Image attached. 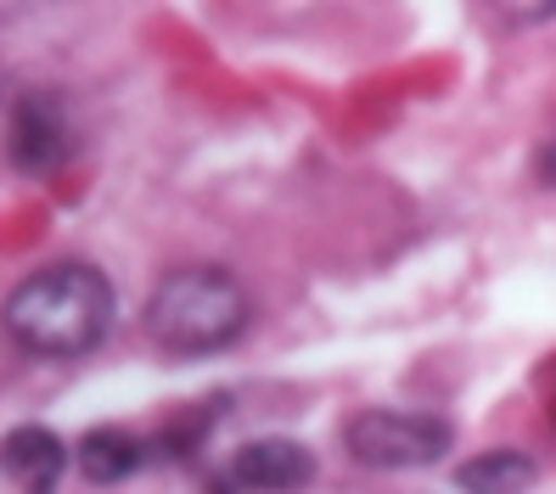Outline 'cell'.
Returning a JSON list of instances; mask_svg holds the SVG:
<instances>
[{"instance_id":"6da1fadb","label":"cell","mask_w":556,"mask_h":494,"mask_svg":"<svg viewBox=\"0 0 556 494\" xmlns=\"http://www.w3.org/2000/svg\"><path fill=\"white\" fill-rule=\"evenodd\" d=\"M113 315H118V292L108 270L85 265V258H56V265L23 276L7 292V309H0L7 332L28 354H46V359L90 354L113 332Z\"/></svg>"},{"instance_id":"7a4b0ae2","label":"cell","mask_w":556,"mask_h":494,"mask_svg":"<svg viewBox=\"0 0 556 494\" xmlns=\"http://www.w3.org/2000/svg\"><path fill=\"white\" fill-rule=\"evenodd\" d=\"M248 287L219 270V265H180V270H163L157 287L147 292V343L175 354V359H198V354H219L231 349L248 332Z\"/></svg>"},{"instance_id":"3957f363","label":"cell","mask_w":556,"mask_h":494,"mask_svg":"<svg viewBox=\"0 0 556 494\" xmlns=\"http://www.w3.org/2000/svg\"><path fill=\"white\" fill-rule=\"evenodd\" d=\"M343 449L359 467L377 472H410L439 467L455 449V421L439 410H400V405H366L343 421Z\"/></svg>"},{"instance_id":"277c9868","label":"cell","mask_w":556,"mask_h":494,"mask_svg":"<svg viewBox=\"0 0 556 494\" xmlns=\"http://www.w3.org/2000/svg\"><path fill=\"white\" fill-rule=\"evenodd\" d=\"M68 152H74V124H68V113H62L56 96L51 90L17 96L12 129H7V157L17 163V169L40 175V169H56Z\"/></svg>"},{"instance_id":"5b68a950","label":"cell","mask_w":556,"mask_h":494,"mask_svg":"<svg viewBox=\"0 0 556 494\" xmlns=\"http://www.w3.org/2000/svg\"><path fill=\"white\" fill-rule=\"evenodd\" d=\"M320 472V460L304 439H248L231 467H225V478H231L237 489H253V494H299L309 489Z\"/></svg>"},{"instance_id":"8992f818","label":"cell","mask_w":556,"mask_h":494,"mask_svg":"<svg viewBox=\"0 0 556 494\" xmlns=\"http://www.w3.org/2000/svg\"><path fill=\"white\" fill-rule=\"evenodd\" d=\"M68 460H74V449L40 421H23L12 433H0V478L17 494H56Z\"/></svg>"},{"instance_id":"52a82bcc","label":"cell","mask_w":556,"mask_h":494,"mask_svg":"<svg viewBox=\"0 0 556 494\" xmlns=\"http://www.w3.org/2000/svg\"><path fill=\"white\" fill-rule=\"evenodd\" d=\"M147 460H152V444L141 433H129V427H113V421L108 427H90V433L74 444V467L96 489H113L124 478H136Z\"/></svg>"},{"instance_id":"ba28073f","label":"cell","mask_w":556,"mask_h":494,"mask_svg":"<svg viewBox=\"0 0 556 494\" xmlns=\"http://www.w3.org/2000/svg\"><path fill=\"white\" fill-rule=\"evenodd\" d=\"M540 483V460L522 449H483L455 467V489L462 494H529Z\"/></svg>"},{"instance_id":"9c48e42d","label":"cell","mask_w":556,"mask_h":494,"mask_svg":"<svg viewBox=\"0 0 556 494\" xmlns=\"http://www.w3.org/2000/svg\"><path fill=\"white\" fill-rule=\"evenodd\" d=\"M214 421H219V400H203V405H186L180 416L163 421V433H157V449L169 455V460H191L198 455V444L214 433Z\"/></svg>"},{"instance_id":"30bf717a","label":"cell","mask_w":556,"mask_h":494,"mask_svg":"<svg viewBox=\"0 0 556 494\" xmlns=\"http://www.w3.org/2000/svg\"><path fill=\"white\" fill-rule=\"evenodd\" d=\"M534 180H540V186H556V136L534 152Z\"/></svg>"},{"instance_id":"8fae6325","label":"cell","mask_w":556,"mask_h":494,"mask_svg":"<svg viewBox=\"0 0 556 494\" xmlns=\"http://www.w3.org/2000/svg\"><path fill=\"white\" fill-rule=\"evenodd\" d=\"M551 421H556V405H551Z\"/></svg>"}]
</instances>
